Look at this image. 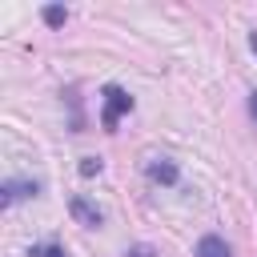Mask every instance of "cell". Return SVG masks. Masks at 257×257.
Listing matches in <instances>:
<instances>
[{
	"instance_id": "obj_7",
	"label": "cell",
	"mask_w": 257,
	"mask_h": 257,
	"mask_svg": "<svg viewBox=\"0 0 257 257\" xmlns=\"http://www.w3.org/2000/svg\"><path fill=\"white\" fill-rule=\"evenodd\" d=\"M64 20H68V8H60V4H48V8H44V24H48V28H60Z\"/></svg>"
},
{
	"instance_id": "obj_10",
	"label": "cell",
	"mask_w": 257,
	"mask_h": 257,
	"mask_svg": "<svg viewBox=\"0 0 257 257\" xmlns=\"http://www.w3.org/2000/svg\"><path fill=\"white\" fill-rule=\"evenodd\" d=\"M249 116H253V124H257V88L249 92Z\"/></svg>"
},
{
	"instance_id": "obj_2",
	"label": "cell",
	"mask_w": 257,
	"mask_h": 257,
	"mask_svg": "<svg viewBox=\"0 0 257 257\" xmlns=\"http://www.w3.org/2000/svg\"><path fill=\"white\" fill-rule=\"evenodd\" d=\"M68 213H72L84 229H96V225L104 221V209H100V205H92V201H88V197H80V193L68 201Z\"/></svg>"
},
{
	"instance_id": "obj_8",
	"label": "cell",
	"mask_w": 257,
	"mask_h": 257,
	"mask_svg": "<svg viewBox=\"0 0 257 257\" xmlns=\"http://www.w3.org/2000/svg\"><path fill=\"white\" fill-rule=\"evenodd\" d=\"M104 169V161L100 157H80V177H96Z\"/></svg>"
},
{
	"instance_id": "obj_11",
	"label": "cell",
	"mask_w": 257,
	"mask_h": 257,
	"mask_svg": "<svg viewBox=\"0 0 257 257\" xmlns=\"http://www.w3.org/2000/svg\"><path fill=\"white\" fill-rule=\"evenodd\" d=\"M249 48H253V52H257V28H253V32H249Z\"/></svg>"
},
{
	"instance_id": "obj_9",
	"label": "cell",
	"mask_w": 257,
	"mask_h": 257,
	"mask_svg": "<svg viewBox=\"0 0 257 257\" xmlns=\"http://www.w3.org/2000/svg\"><path fill=\"white\" fill-rule=\"evenodd\" d=\"M124 257H157V249H153V245H133Z\"/></svg>"
},
{
	"instance_id": "obj_3",
	"label": "cell",
	"mask_w": 257,
	"mask_h": 257,
	"mask_svg": "<svg viewBox=\"0 0 257 257\" xmlns=\"http://www.w3.org/2000/svg\"><path fill=\"white\" fill-rule=\"evenodd\" d=\"M145 173H149V181H153V185H177V177H181V173H177V165H173L169 157H153V161L145 165Z\"/></svg>"
},
{
	"instance_id": "obj_6",
	"label": "cell",
	"mask_w": 257,
	"mask_h": 257,
	"mask_svg": "<svg viewBox=\"0 0 257 257\" xmlns=\"http://www.w3.org/2000/svg\"><path fill=\"white\" fill-rule=\"evenodd\" d=\"M28 257H68V249H64L60 241H36V245L28 249Z\"/></svg>"
},
{
	"instance_id": "obj_5",
	"label": "cell",
	"mask_w": 257,
	"mask_h": 257,
	"mask_svg": "<svg viewBox=\"0 0 257 257\" xmlns=\"http://www.w3.org/2000/svg\"><path fill=\"white\" fill-rule=\"evenodd\" d=\"M197 257H229V245L217 237V233H205L197 241Z\"/></svg>"
},
{
	"instance_id": "obj_1",
	"label": "cell",
	"mask_w": 257,
	"mask_h": 257,
	"mask_svg": "<svg viewBox=\"0 0 257 257\" xmlns=\"http://www.w3.org/2000/svg\"><path fill=\"white\" fill-rule=\"evenodd\" d=\"M100 100H104V108H100V128H104V133H116L120 116H124V112H133V96H128L120 84H104Z\"/></svg>"
},
{
	"instance_id": "obj_4",
	"label": "cell",
	"mask_w": 257,
	"mask_h": 257,
	"mask_svg": "<svg viewBox=\"0 0 257 257\" xmlns=\"http://www.w3.org/2000/svg\"><path fill=\"white\" fill-rule=\"evenodd\" d=\"M40 193V181H4L0 189V205H16L24 197H36Z\"/></svg>"
}]
</instances>
